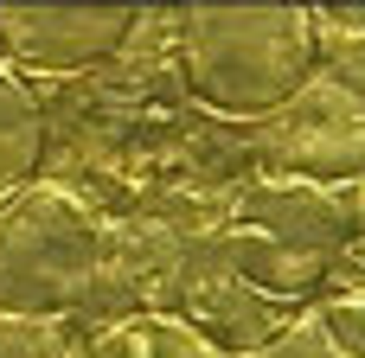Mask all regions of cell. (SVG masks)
<instances>
[{
	"mask_svg": "<svg viewBox=\"0 0 365 358\" xmlns=\"http://www.w3.org/2000/svg\"><path fill=\"white\" fill-rule=\"evenodd\" d=\"M276 160L289 167V179L321 186V179H353L365 173V109L346 90H302L289 109H276Z\"/></svg>",
	"mask_w": 365,
	"mask_h": 358,
	"instance_id": "cell-5",
	"label": "cell"
},
{
	"mask_svg": "<svg viewBox=\"0 0 365 358\" xmlns=\"http://www.w3.org/2000/svg\"><path fill=\"white\" fill-rule=\"evenodd\" d=\"M96 358H225V352L173 314H135L96 339Z\"/></svg>",
	"mask_w": 365,
	"mask_h": 358,
	"instance_id": "cell-7",
	"label": "cell"
},
{
	"mask_svg": "<svg viewBox=\"0 0 365 358\" xmlns=\"http://www.w3.org/2000/svg\"><path fill=\"white\" fill-rule=\"evenodd\" d=\"M346 256L359 263V282L334 288V295H327V307H321V320H327L334 346H346L353 358H365V243H353Z\"/></svg>",
	"mask_w": 365,
	"mask_h": 358,
	"instance_id": "cell-9",
	"label": "cell"
},
{
	"mask_svg": "<svg viewBox=\"0 0 365 358\" xmlns=\"http://www.w3.org/2000/svg\"><path fill=\"white\" fill-rule=\"evenodd\" d=\"M353 250L346 199H327L302 179H269L237 199V218L218 231V256L263 295H314Z\"/></svg>",
	"mask_w": 365,
	"mask_h": 358,
	"instance_id": "cell-2",
	"label": "cell"
},
{
	"mask_svg": "<svg viewBox=\"0 0 365 358\" xmlns=\"http://www.w3.org/2000/svg\"><path fill=\"white\" fill-rule=\"evenodd\" d=\"M186 90L231 115L269 122L314 77V13L308 6H192L180 19Z\"/></svg>",
	"mask_w": 365,
	"mask_h": 358,
	"instance_id": "cell-1",
	"label": "cell"
},
{
	"mask_svg": "<svg viewBox=\"0 0 365 358\" xmlns=\"http://www.w3.org/2000/svg\"><path fill=\"white\" fill-rule=\"evenodd\" d=\"M135 32V6H0V45L26 70H90Z\"/></svg>",
	"mask_w": 365,
	"mask_h": 358,
	"instance_id": "cell-4",
	"label": "cell"
},
{
	"mask_svg": "<svg viewBox=\"0 0 365 358\" xmlns=\"http://www.w3.org/2000/svg\"><path fill=\"white\" fill-rule=\"evenodd\" d=\"M38 154H45V109L13 70H0V211L32 186Z\"/></svg>",
	"mask_w": 365,
	"mask_h": 358,
	"instance_id": "cell-6",
	"label": "cell"
},
{
	"mask_svg": "<svg viewBox=\"0 0 365 358\" xmlns=\"http://www.w3.org/2000/svg\"><path fill=\"white\" fill-rule=\"evenodd\" d=\"M0 358H71V327L51 314H0Z\"/></svg>",
	"mask_w": 365,
	"mask_h": 358,
	"instance_id": "cell-8",
	"label": "cell"
},
{
	"mask_svg": "<svg viewBox=\"0 0 365 358\" xmlns=\"http://www.w3.org/2000/svg\"><path fill=\"white\" fill-rule=\"evenodd\" d=\"M346 218H353V243L365 237V199H346Z\"/></svg>",
	"mask_w": 365,
	"mask_h": 358,
	"instance_id": "cell-10",
	"label": "cell"
},
{
	"mask_svg": "<svg viewBox=\"0 0 365 358\" xmlns=\"http://www.w3.org/2000/svg\"><path fill=\"white\" fill-rule=\"evenodd\" d=\"M103 218L71 192H26L0 218V314L64 320L103 282Z\"/></svg>",
	"mask_w": 365,
	"mask_h": 358,
	"instance_id": "cell-3",
	"label": "cell"
}]
</instances>
